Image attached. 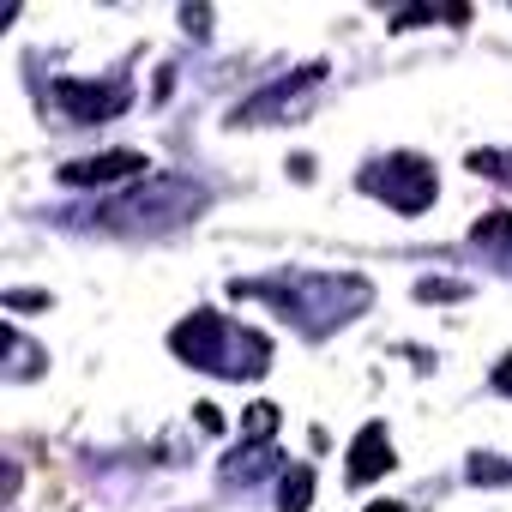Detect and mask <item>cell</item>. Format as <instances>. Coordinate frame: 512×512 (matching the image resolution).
I'll list each match as a JSON object with an SVG mask.
<instances>
[{"label": "cell", "mask_w": 512, "mask_h": 512, "mask_svg": "<svg viewBox=\"0 0 512 512\" xmlns=\"http://www.w3.org/2000/svg\"><path fill=\"white\" fill-rule=\"evenodd\" d=\"M362 187H368L374 199H386L392 211L416 217V211H428V205H434L440 175H434V163H428V157L398 151V157H386V163H368V169H362Z\"/></svg>", "instance_id": "obj_1"}, {"label": "cell", "mask_w": 512, "mask_h": 512, "mask_svg": "<svg viewBox=\"0 0 512 512\" xmlns=\"http://www.w3.org/2000/svg\"><path fill=\"white\" fill-rule=\"evenodd\" d=\"M55 103L73 115V121H109L127 109V85L109 79V85H85V79H61L55 85Z\"/></svg>", "instance_id": "obj_2"}, {"label": "cell", "mask_w": 512, "mask_h": 512, "mask_svg": "<svg viewBox=\"0 0 512 512\" xmlns=\"http://www.w3.org/2000/svg\"><path fill=\"white\" fill-rule=\"evenodd\" d=\"M145 157L139 151H109V157H79V163H61V187H103V181H127L139 175Z\"/></svg>", "instance_id": "obj_3"}, {"label": "cell", "mask_w": 512, "mask_h": 512, "mask_svg": "<svg viewBox=\"0 0 512 512\" xmlns=\"http://www.w3.org/2000/svg\"><path fill=\"white\" fill-rule=\"evenodd\" d=\"M350 482L362 488V482H380L386 470H392V440H386V428L380 422H368L362 434H356V446H350Z\"/></svg>", "instance_id": "obj_4"}, {"label": "cell", "mask_w": 512, "mask_h": 512, "mask_svg": "<svg viewBox=\"0 0 512 512\" xmlns=\"http://www.w3.org/2000/svg\"><path fill=\"white\" fill-rule=\"evenodd\" d=\"M308 506H314V470L308 464L278 470V512H308Z\"/></svg>", "instance_id": "obj_5"}, {"label": "cell", "mask_w": 512, "mask_h": 512, "mask_svg": "<svg viewBox=\"0 0 512 512\" xmlns=\"http://www.w3.org/2000/svg\"><path fill=\"white\" fill-rule=\"evenodd\" d=\"M470 241H476V247H506V241H512V211H488V217H476Z\"/></svg>", "instance_id": "obj_6"}, {"label": "cell", "mask_w": 512, "mask_h": 512, "mask_svg": "<svg viewBox=\"0 0 512 512\" xmlns=\"http://www.w3.org/2000/svg\"><path fill=\"white\" fill-rule=\"evenodd\" d=\"M241 428H247V440H253V446H266V440H272V428H278V404H253V410L241 416Z\"/></svg>", "instance_id": "obj_7"}, {"label": "cell", "mask_w": 512, "mask_h": 512, "mask_svg": "<svg viewBox=\"0 0 512 512\" xmlns=\"http://www.w3.org/2000/svg\"><path fill=\"white\" fill-rule=\"evenodd\" d=\"M416 296H422V302H458V296H464V284H452V278H422V284H416Z\"/></svg>", "instance_id": "obj_8"}, {"label": "cell", "mask_w": 512, "mask_h": 512, "mask_svg": "<svg viewBox=\"0 0 512 512\" xmlns=\"http://www.w3.org/2000/svg\"><path fill=\"white\" fill-rule=\"evenodd\" d=\"M464 163H470L476 175H512V163H506V157H494V151H470Z\"/></svg>", "instance_id": "obj_9"}, {"label": "cell", "mask_w": 512, "mask_h": 512, "mask_svg": "<svg viewBox=\"0 0 512 512\" xmlns=\"http://www.w3.org/2000/svg\"><path fill=\"white\" fill-rule=\"evenodd\" d=\"M470 476L476 482H494V476H506V464L500 458H470Z\"/></svg>", "instance_id": "obj_10"}, {"label": "cell", "mask_w": 512, "mask_h": 512, "mask_svg": "<svg viewBox=\"0 0 512 512\" xmlns=\"http://www.w3.org/2000/svg\"><path fill=\"white\" fill-rule=\"evenodd\" d=\"M494 392H500V398H512V350H506V356H500V368H494Z\"/></svg>", "instance_id": "obj_11"}, {"label": "cell", "mask_w": 512, "mask_h": 512, "mask_svg": "<svg viewBox=\"0 0 512 512\" xmlns=\"http://www.w3.org/2000/svg\"><path fill=\"white\" fill-rule=\"evenodd\" d=\"M7 302H13V308H49V296H37V290H13Z\"/></svg>", "instance_id": "obj_12"}, {"label": "cell", "mask_w": 512, "mask_h": 512, "mask_svg": "<svg viewBox=\"0 0 512 512\" xmlns=\"http://www.w3.org/2000/svg\"><path fill=\"white\" fill-rule=\"evenodd\" d=\"M368 512H404V506H398V500H374Z\"/></svg>", "instance_id": "obj_13"}]
</instances>
